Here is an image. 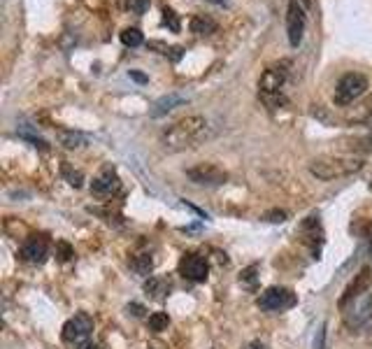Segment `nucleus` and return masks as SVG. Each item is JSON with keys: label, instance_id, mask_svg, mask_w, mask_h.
I'll return each mask as SVG.
<instances>
[{"label": "nucleus", "instance_id": "obj_25", "mask_svg": "<svg viewBox=\"0 0 372 349\" xmlns=\"http://www.w3.org/2000/svg\"><path fill=\"white\" fill-rule=\"evenodd\" d=\"M287 212L284 210H270V212H266L263 214V219L266 221H273V224H282V221H287Z\"/></svg>", "mask_w": 372, "mask_h": 349}, {"label": "nucleus", "instance_id": "obj_4", "mask_svg": "<svg viewBox=\"0 0 372 349\" xmlns=\"http://www.w3.org/2000/svg\"><path fill=\"white\" fill-rule=\"evenodd\" d=\"M305 24H308V17H305L303 3H301V0H289V7H287V35H289V45L291 47H298L303 42Z\"/></svg>", "mask_w": 372, "mask_h": 349}, {"label": "nucleus", "instance_id": "obj_6", "mask_svg": "<svg viewBox=\"0 0 372 349\" xmlns=\"http://www.w3.org/2000/svg\"><path fill=\"white\" fill-rule=\"evenodd\" d=\"M287 68H289L287 63H275L263 70V75H261V79H259L261 96H275V93H282V86L289 77Z\"/></svg>", "mask_w": 372, "mask_h": 349}, {"label": "nucleus", "instance_id": "obj_9", "mask_svg": "<svg viewBox=\"0 0 372 349\" xmlns=\"http://www.w3.org/2000/svg\"><path fill=\"white\" fill-rule=\"evenodd\" d=\"M186 177L191 179L193 184H200V186H219L228 179V174L214 163H198L186 170Z\"/></svg>", "mask_w": 372, "mask_h": 349}, {"label": "nucleus", "instance_id": "obj_12", "mask_svg": "<svg viewBox=\"0 0 372 349\" xmlns=\"http://www.w3.org/2000/svg\"><path fill=\"white\" fill-rule=\"evenodd\" d=\"M49 252V242L45 235H31L21 245V259L28 261V264H42L47 259Z\"/></svg>", "mask_w": 372, "mask_h": 349}, {"label": "nucleus", "instance_id": "obj_1", "mask_svg": "<svg viewBox=\"0 0 372 349\" xmlns=\"http://www.w3.org/2000/svg\"><path fill=\"white\" fill-rule=\"evenodd\" d=\"M209 123L205 116L200 114H188L184 119L174 121L172 126H167L160 135V142H163L165 149L170 151H179V149H188L195 147L198 142H202L207 137Z\"/></svg>", "mask_w": 372, "mask_h": 349}, {"label": "nucleus", "instance_id": "obj_21", "mask_svg": "<svg viewBox=\"0 0 372 349\" xmlns=\"http://www.w3.org/2000/svg\"><path fill=\"white\" fill-rule=\"evenodd\" d=\"M165 289H167V282L160 278H149L147 282H144V291L151 296H163Z\"/></svg>", "mask_w": 372, "mask_h": 349}, {"label": "nucleus", "instance_id": "obj_17", "mask_svg": "<svg viewBox=\"0 0 372 349\" xmlns=\"http://www.w3.org/2000/svg\"><path fill=\"white\" fill-rule=\"evenodd\" d=\"M58 140H61L63 147H68V149H77V147H84L86 144V137L82 133H75V130H58Z\"/></svg>", "mask_w": 372, "mask_h": 349}, {"label": "nucleus", "instance_id": "obj_19", "mask_svg": "<svg viewBox=\"0 0 372 349\" xmlns=\"http://www.w3.org/2000/svg\"><path fill=\"white\" fill-rule=\"evenodd\" d=\"M142 33L137 31V28H123L121 31V42L126 47H140L142 45Z\"/></svg>", "mask_w": 372, "mask_h": 349}, {"label": "nucleus", "instance_id": "obj_24", "mask_svg": "<svg viewBox=\"0 0 372 349\" xmlns=\"http://www.w3.org/2000/svg\"><path fill=\"white\" fill-rule=\"evenodd\" d=\"M56 256H58V261H70L72 256H75V249L61 240V242H56Z\"/></svg>", "mask_w": 372, "mask_h": 349}, {"label": "nucleus", "instance_id": "obj_34", "mask_svg": "<svg viewBox=\"0 0 372 349\" xmlns=\"http://www.w3.org/2000/svg\"><path fill=\"white\" fill-rule=\"evenodd\" d=\"M301 3H303V5H305V7H310V5H312V3H315V0H301Z\"/></svg>", "mask_w": 372, "mask_h": 349}, {"label": "nucleus", "instance_id": "obj_30", "mask_svg": "<svg viewBox=\"0 0 372 349\" xmlns=\"http://www.w3.org/2000/svg\"><path fill=\"white\" fill-rule=\"evenodd\" d=\"M77 349H100L98 343H93V340H84V343H79Z\"/></svg>", "mask_w": 372, "mask_h": 349}, {"label": "nucleus", "instance_id": "obj_23", "mask_svg": "<svg viewBox=\"0 0 372 349\" xmlns=\"http://www.w3.org/2000/svg\"><path fill=\"white\" fill-rule=\"evenodd\" d=\"M63 177L68 179V184H72V186H82L84 174L79 172V170H72L68 163H63Z\"/></svg>", "mask_w": 372, "mask_h": 349}, {"label": "nucleus", "instance_id": "obj_13", "mask_svg": "<svg viewBox=\"0 0 372 349\" xmlns=\"http://www.w3.org/2000/svg\"><path fill=\"white\" fill-rule=\"evenodd\" d=\"M368 285H370V268H363V271L356 275L354 282L345 289V294L340 296V308L345 310L347 305H352L356 298L363 296V294H368Z\"/></svg>", "mask_w": 372, "mask_h": 349}, {"label": "nucleus", "instance_id": "obj_3", "mask_svg": "<svg viewBox=\"0 0 372 349\" xmlns=\"http://www.w3.org/2000/svg\"><path fill=\"white\" fill-rule=\"evenodd\" d=\"M366 91H368V77L361 75V72H347L345 77H340L338 86H335L333 100H335V105L347 107V105L356 103Z\"/></svg>", "mask_w": 372, "mask_h": 349}, {"label": "nucleus", "instance_id": "obj_11", "mask_svg": "<svg viewBox=\"0 0 372 349\" xmlns=\"http://www.w3.org/2000/svg\"><path fill=\"white\" fill-rule=\"evenodd\" d=\"M119 186H121V179H119V174H116V170L105 168L96 179H93L91 193L98 196V198H109V196H114L119 191Z\"/></svg>", "mask_w": 372, "mask_h": 349}, {"label": "nucleus", "instance_id": "obj_8", "mask_svg": "<svg viewBox=\"0 0 372 349\" xmlns=\"http://www.w3.org/2000/svg\"><path fill=\"white\" fill-rule=\"evenodd\" d=\"M345 322L349 329H363V326H368L372 322V294L368 291V294L359 296L356 301L352 303V308H349V312L345 315Z\"/></svg>", "mask_w": 372, "mask_h": 349}, {"label": "nucleus", "instance_id": "obj_15", "mask_svg": "<svg viewBox=\"0 0 372 349\" xmlns=\"http://www.w3.org/2000/svg\"><path fill=\"white\" fill-rule=\"evenodd\" d=\"M347 121L349 123H361V126H372V93L363 98L354 110H349Z\"/></svg>", "mask_w": 372, "mask_h": 349}, {"label": "nucleus", "instance_id": "obj_29", "mask_svg": "<svg viewBox=\"0 0 372 349\" xmlns=\"http://www.w3.org/2000/svg\"><path fill=\"white\" fill-rule=\"evenodd\" d=\"M147 7H149V0H135V12L137 14H142Z\"/></svg>", "mask_w": 372, "mask_h": 349}, {"label": "nucleus", "instance_id": "obj_10", "mask_svg": "<svg viewBox=\"0 0 372 349\" xmlns=\"http://www.w3.org/2000/svg\"><path fill=\"white\" fill-rule=\"evenodd\" d=\"M179 273L191 282H205L209 275L207 259L198 256V254H186V256L179 261Z\"/></svg>", "mask_w": 372, "mask_h": 349}, {"label": "nucleus", "instance_id": "obj_14", "mask_svg": "<svg viewBox=\"0 0 372 349\" xmlns=\"http://www.w3.org/2000/svg\"><path fill=\"white\" fill-rule=\"evenodd\" d=\"M186 103V96H181V93H167V96L163 98H158L154 105H151V116L154 119H158V116H163L167 112H172L174 107H179V105H184Z\"/></svg>", "mask_w": 372, "mask_h": 349}, {"label": "nucleus", "instance_id": "obj_26", "mask_svg": "<svg viewBox=\"0 0 372 349\" xmlns=\"http://www.w3.org/2000/svg\"><path fill=\"white\" fill-rule=\"evenodd\" d=\"M256 271H259L256 266H249V268H247V271L242 273L240 282H242V285H247V287H254V280H256Z\"/></svg>", "mask_w": 372, "mask_h": 349}, {"label": "nucleus", "instance_id": "obj_2", "mask_svg": "<svg viewBox=\"0 0 372 349\" xmlns=\"http://www.w3.org/2000/svg\"><path fill=\"white\" fill-rule=\"evenodd\" d=\"M363 168L361 158L354 156H319L310 163V172L321 182H331L359 172Z\"/></svg>", "mask_w": 372, "mask_h": 349}, {"label": "nucleus", "instance_id": "obj_7", "mask_svg": "<svg viewBox=\"0 0 372 349\" xmlns=\"http://www.w3.org/2000/svg\"><path fill=\"white\" fill-rule=\"evenodd\" d=\"M91 331H93V319L86 312H79V315H75L63 324V340L70 345H79L84 340H89Z\"/></svg>", "mask_w": 372, "mask_h": 349}, {"label": "nucleus", "instance_id": "obj_32", "mask_svg": "<svg viewBox=\"0 0 372 349\" xmlns=\"http://www.w3.org/2000/svg\"><path fill=\"white\" fill-rule=\"evenodd\" d=\"M249 349H263V345H259V343H252Z\"/></svg>", "mask_w": 372, "mask_h": 349}, {"label": "nucleus", "instance_id": "obj_27", "mask_svg": "<svg viewBox=\"0 0 372 349\" xmlns=\"http://www.w3.org/2000/svg\"><path fill=\"white\" fill-rule=\"evenodd\" d=\"M128 315H133V317H142V315H144V308H142V305H137V303L128 305Z\"/></svg>", "mask_w": 372, "mask_h": 349}, {"label": "nucleus", "instance_id": "obj_28", "mask_svg": "<svg viewBox=\"0 0 372 349\" xmlns=\"http://www.w3.org/2000/svg\"><path fill=\"white\" fill-rule=\"evenodd\" d=\"M324 340H326V326H321V331H319V336H317V349H324Z\"/></svg>", "mask_w": 372, "mask_h": 349}, {"label": "nucleus", "instance_id": "obj_16", "mask_svg": "<svg viewBox=\"0 0 372 349\" xmlns=\"http://www.w3.org/2000/svg\"><path fill=\"white\" fill-rule=\"evenodd\" d=\"M216 31V21L207 14H195L191 19V33L195 35H212Z\"/></svg>", "mask_w": 372, "mask_h": 349}, {"label": "nucleus", "instance_id": "obj_33", "mask_svg": "<svg viewBox=\"0 0 372 349\" xmlns=\"http://www.w3.org/2000/svg\"><path fill=\"white\" fill-rule=\"evenodd\" d=\"M209 3H214V5H226V0H209Z\"/></svg>", "mask_w": 372, "mask_h": 349}, {"label": "nucleus", "instance_id": "obj_20", "mask_svg": "<svg viewBox=\"0 0 372 349\" xmlns=\"http://www.w3.org/2000/svg\"><path fill=\"white\" fill-rule=\"evenodd\" d=\"M167 326H170V317H167L165 312H154V315L149 317V329L151 331L160 333V331H165Z\"/></svg>", "mask_w": 372, "mask_h": 349}, {"label": "nucleus", "instance_id": "obj_5", "mask_svg": "<svg viewBox=\"0 0 372 349\" xmlns=\"http://www.w3.org/2000/svg\"><path fill=\"white\" fill-rule=\"evenodd\" d=\"M259 305H261V310H268V312H280V310L294 308L296 294L287 287H270L259 296Z\"/></svg>", "mask_w": 372, "mask_h": 349}, {"label": "nucleus", "instance_id": "obj_22", "mask_svg": "<svg viewBox=\"0 0 372 349\" xmlns=\"http://www.w3.org/2000/svg\"><path fill=\"white\" fill-rule=\"evenodd\" d=\"M163 24L170 28L172 33H179V19H177V14H174V10H170V7H163Z\"/></svg>", "mask_w": 372, "mask_h": 349}, {"label": "nucleus", "instance_id": "obj_18", "mask_svg": "<svg viewBox=\"0 0 372 349\" xmlns=\"http://www.w3.org/2000/svg\"><path fill=\"white\" fill-rule=\"evenodd\" d=\"M133 268L140 275H149L151 271H154V259H151L149 254H137V256L133 259Z\"/></svg>", "mask_w": 372, "mask_h": 349}, {"label": "nucleus", "instance_id": "obj_35", "mask_svg": "<svg viewBox=\"0 0 372 349\" xmlns=\"http://www.w3.org/2000/svg\"><path fill=\"white\" fill-rule=\"evenodd\" d=\"M368 247H370V256H372V238H370V245Z\"/></svg>", "mask_w": 372, "mask_h": 349}, {"label": "nucleus", "instance_id": "obj_31", "mask_svg": "<svg viewBox=\"0 0 372 349\" xmlns=\"http://www.w3.org/2000/svg\"><path fill=\"white\" fill-rule=\"evenodd\" d=\"M130 77H133L135 79V82H147V77H144V75H140V72H130Z\"/></svg>", "mask_w": 372, "mask_h": 349}]
</instances>
